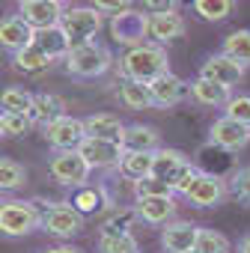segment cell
<instances>
[{
  "label": "cell",
  "mask_w": 250,
  "mask_h": 253,
  "mask_svg": "<svg viewBox=\"0 0 250 253\" xmlns=\"http://www.w3.org/2000/svg\"><path fill=\"white\" fill-rule=\"evenodd\" d=\"M119 72L125 75V81H137V84H152L158 75L170 72V57L164 51V45L158 42H143L128 48L119 57Z\"/></svg>",
  "instance_id": "1"
},
{
  "label": "cell",
  "mask_w": 250,
  "mask_h": 253,
  "mask_svg": "<svg viewBox=\"0 0 250 253\" xmlns=\"http://www.w3.org/2000/svg\"><path fill=\"white\" fill-rule=\"evenodd\" d=\"M179 197H185L191 206L197 209H214L226 200V179L214 176V173H203V170H194L179 188H176Z\"/></svg>",
  "instance_id": "2"
},
{
  "label": "cell",
  "mask_w": 250,
  "mask_h": 253,
  "mask_svg": "<svg viewBox=\"0 0 250 253\" xmlns=\"http://www.w3.org/2000/svg\"><path fill=\"white\" fill-rule=\"evenodd\" d=\"M42 226V211L30 200H0V232L9 238L30 235Z\"/></svg>",
  "instance_id": "3"
},
{
  "label": "cell",
  "mask_w": 250,
  "mask_h": 253,
  "mask_svg": "<svg viewBox=\"0 0 250 253\" xmlns=\"http://www.w3.org/2000/svg\"><path fill=\"white\" fill-rule=\"evenodd\" d=\"M110 66H113L110 51L92 39L83 45H72V51L66 54V72L75 78H101Z\"/></svg>",
  "instance_id": "4"
},
{
  "label": "cell",
  "mask_w": 250,
  "mask_h": 253,
  "mask_svg": "<svg viewBox=\"0 0 250 253\" xmlns=\"http://www.w3.org/2000/svg\"><path fill=\"white\" fill-rule=\"evenodd\" d=\"M48 173L54 182H60L66 188H81V185H86L92 167L86 164V158L78 149H57L48 164Z\"/></svg>",
  "instance_id": "5"
},
{
  "label": "cell",
  "mask_w": 250,
  "mask_h": 253,
  "mask_svg": "<svg viewBox=\"0 0 250 253\" xmlns=\"http://www.w3.org/2000/svg\"><path fill=\"white\" fill-rule=\"evenodd\" d=\"M101 24H104V18L95 6H69V9H63V18H60V27L72 39V45L89 42L101 30Z\"/></svg>",
  "instance_id": "6"
},
{
  "label": "cell",
  "mask_w": 250,
  "mask_h": 253,
  "mask_svg": "<svg viewBox=\"0 0 250 253\" xmlns=\"http://www.w3.org/2000/svg\"><path fill=\"white\" fill-rule=\"evenodd\" d=\"M110 36H113V42H119V45H125V48H134V45L149 42L146 15L137 12V9L113 12V15H110Z\"/></svg>",
  "instance_id": "7"
},
{
  "label": "cell",
  "mask_w": 250,
  "mask_h": 253,
  "mask_svg": "<svg viewBox=\"0 0 250 253\" xmlns=\"http://www.w3.org/2000/svg\"><path fill=\"white\" fill-rule=\"evenodd\" d=\"M194 170H197V167L191 164V158H188L185 152H179V149H164V146H158V149L152 152V176L167 179L173 188H179Z\"/></svg>",
  "instance_id": "8"
},
{
  "label": "cell",
  "mask_w": 250,
  "mask_h": 253,
  "mask_svg": "<svg viewBox=\"0 0 250 253\" xmlns=\"http://www.w3.org/2000/svg\"><path fill=\"white\" fill-rule=\"evenodd\" d=\"M42 229L57 238H72L83 232V214L72 203H51L48 211H42Z\"/></svg>",
  "instance_id": "9"
},
{
  "label": "cell",
  "mask_w": 250,
  "mask_h": 253,
  "mask_svg": "<svg viewBox=\"0 0 250 253\" xmlns=\"http://www.w3.org/2000/svg\"><path fill=\"white\" fill-rule=\"evenodd\" d=\"M208 140L226 152H241L247 143H250V125L220 113L214 122H211V128H208Z\"/></svg>",
  "instance_id": "10"
},
{
  "label": "cell",
  "mask_w": 250,
  "mask_h": 253,
  "mask_svg": "<svg viewBox=\"0 0 250 253\" xmlns=\"http://www.w3.org/2000/svg\"><path fill=\"white\" fill-rule=\"evenodd\" d=\"M83 137H86L83 119L69 116V113H63V116H57L45 125V140H48L51 149H78V143Z\"/></svg>",
  "instance_id": "11"
},
{
  "label": "cell",
  "mask_w": 250,
  "mask_h": 253,
  "mask_svg": "<svg viewBox=\"0 0 250 253\" xmlns=\"http://www.w3.org/2000/svg\"><path fill=\"white\" fill-rule=\"evenodd\" d=\"M244 69L247 66H241L238 60H232V57H226V54H211V57H206V63L200 66V78H208V81H214V84H220V86H238L241 81H244Z\"/></svg>",
  "instance_id": "12"
},
{
  "label": "cell",
  "mask_w": 250,
  "mask_h": 253,
  "mask_svg": "<svg viewBox=\"0 0 250 253\" xmlns=\"http://www.w3.org/2000/svg\"><path fill=\"white\" fill-rule=\"evenodd\" d=\"M78 152L86 158V164L95 170V167H116L119 158H122V143L119 140H104V137H83L78 143Z\"/></svg>",
  "instance_id": "13"
},
{
  "label": "cell",
  "mask_w": 250,
  "mask_h": 253,
  "mask_svg": "<svg viewBox=\"0 0 250 253\" xmlns=\"http://www.w3.org/2000/svg\"><path fill=\"white\" fill-rule=\"evenodd\" d=\"M63 9H66V6L57 3V0H18V15H21L33 30L60 24Z\"/></svg>",
  "instance_id": "14"
},
{
  "label": "cell",
  "mask_w": 250,
  "mask_h": 253,
  "mask_svg": "<svg viewBox=\"0 0 250 253\" xmlns=\"http://www.w3.org/2000/svg\"><path fill=\"white\" fill-rule=\"evenodd\" d=\"M149 86V95H152V104L155 107H173V104H179V101H185L188 98V89H191V84H185L179 75H173V72H164V75H158L152 84H146Z\"/></svg>",
  "instance_id": "15"
},
{
  "label": "cell",
  "mask_w": 250,
  "mask_h": 253,
  "mask_svg": "<svg viewBox=\"0 0 250 253\" xmlns=\"http://www.w3.org/2000/svg\"><path fill=\"white\" fill-rule=\"evenodd\" d=\"M185 30H188V24H185V18H182L179 12H155V15L146 12V33H149V42L164 45V42H173V39L185 36Z\"/></svg>",
  "instance_id": "16"
},
{
  "label": "cell",
  "mask_w": 250,
  "mask_h": 253,
  "mask_svg": "<svg viewBox=\"0 0 250 253\" xmlns=\"http://www.w3.org/2000/svg\"><path fill=\"white\" fill-rule=\"evenodd\" d=\"M134 214L146 226H164L176 214V197H140L134 206Z\"/></svg>",
  "instance_id": "17"
},
{
  "label": "cell",
  "mask_w": 250,
  "mask_h": 253,
  "mask_svg": "<svg viewBox=\"0 0 250 253\" xmlns=\"http://www.w3.org/2000/svg\"><path fill=\"white\" fill-rule=\"evenodd\" d=\"M33 45H36L51 63H54V60H66V54L72 51V39L66 36V30H63L60 24L33 30Z\"/></svg>",
  "instance_id": "18"
},
{
  "label": "cell",
  "mask_w": 250,
  "mask_h": 253,
  "mask_svg": "<svg viewBox=\"0 0 250 253\" xmlns=\"http://www.w3.org/2000/svg\"><path fill=\"white\" fill-rule=\"evenodd\" d=\"M197 223H188V220H167L164 229H161V247L167 253H182V250H191L197 244Z\"/></svg>",
  "instance_id": "19"
},
{
  "label": "cell",
  "mask_w": 250,
  "mask_h": 253,
  "mask_svg": "<svg viewBox=\"0 0 250 253\" xmlns=\"http://www.w3.org/2000/svg\"><path fill=\"white\" fill-rule=\"evenodd\" d=\"M119 143H122V149H128V152H155L161 146V134H158L155 125L134 122V125H125Z\"/></svg>",
  "instance_id": "20"
},
{
  "label": "cell",
  "mask_w": 250,
  "mask_h": 253,
  "mask_svg": "<svg viewBox=\"0 0 250 253\" xmlns=\"http://www.w3.org/2000/svg\"><path fill=\"white\" fill-rule=\"evenodd\" d=\"M33 42V27L21 18V15H9L0 21V48H6V51H21Z\"/></svg>",
  "instance_id": "21"
},
{
  "label": "cell",
  "mask_w": 250,
  "mask_h": 253,
  "mask_svg": "<svg viewBox=\"0 0 250 253\" xmlns=\"http://www.w3.org/2000/svg\"><path fill=\"white\" fill-rule=\"evenodd\" d=\"M188 95H191L197 104H203V107H223V104H226V98L232 95V89H229V86H220V84H214V81H208V78H200V75H197V81L191 84Z\"/></svg>",
  "instance_id": "22"
},
{
  "label": "cell",
  "mask_w": 250,
  "mask_h": 253,
  "mask_svg": "<svg viewBox=\"0 0 250 253\" xmlns=\"http://www.w3.org/2000/svg\"><path fill=\"white\" fill-rule=\"evenodd\" d=\"M83 131L89 137H104V140H119L125 131V122L116 113H92L83 116Z\"/></svg>",
  "instance_id": "23"
},
{
  "label": "cell",
  "mask_w": 250,
  "mask_h": 253,
  "mask_svg": "<svg viewBox=\"0 0 250 253\" xmlns=\"http://www.w3.org/2000/svg\"><path fill=\"white\" fill-rule=\"evenodd\" d=\"M66 113V101L54 92H33V104H30V122L33 125H48L51 119Z\"/></svg>",
  "instance_id": "24"
},
{
  "label": "cell",
  "mask_w": 250,
  "mask_h": 253,
  "mask_svg": "<svg viewBox=\"0 0 250 253\" xmlns=\"http://www.w3.org/2000/svg\"><path fill=\"white\" fill-rule=\"evenodd\" d=\"M116 170L125 179H131V182H137L143 176H152V152H128L125 149L119 164H116Z\"/></svg>",
  "instance_id": "25"
},
{
  "label": "cell",
  "mask_w": 250,
  "mask_h": 253,
  "mask_svg": "<svg viewBox=\"0 0 250 253\" xmlns=\"http://www.w3.org/2000/svg\"><path fill=\"white\" fill-rule=\"evenodd\" d=\"M116 98H119V104H125L128 110L155 107V104H152V95H149V86H146V84H137V81H125V84L116 89Z\"/></svg>",
  "instance_id": "26"
},
{
  "label": "cell",
  "mask_w": 250,
  "mask_h": 253,
  "mask_svg": "<svg viewBox=\"0 0 250 253\" xmlns=\"http://www.w3.org/2000/svg\"><path fill=\"white\" fill-rule=\"evenodd\" d=\"M12 63H15V69L18 72H24V75H39V72H45L48 66H51V60L30 42L27 48H21V51H15L12 54Z\"/></svg>",
  "instance_id": "27"
},
{
  "label": "cell",
  "mask_w": 250,
  "mask_h": 253,
  "mask_svg": "<svg viewBox=\"0 0 250 253\" xmlns=\"http://www.w3.org/2000/svg\"><path fill=\"white\" fill-rule=\"evenodd\" d=\"M98 253H140V244L131 232H101Z\"/></svg>",
  "instance_id": "28"
},
{
  "label": "cell",
  "mask_w": 250,
  "mask_h": 253,
  "mask_svg": "<svg viewBox=\"0 0 250 253\" xmlns=\"http://www.w3.org/2000/svg\"><path fill=\"white\" fill-rule=\"evenodd\" d=\"M191 6L203 21H223L232 15L235 0H191Z\"/></svg>",
  "instance_id": "29"
},
{
  "label": "cell",
  "mask_w": 250,
  "mask_h": 253,
  "mask_svg": "<svg viewBox=\"0 0 250 253\" xmlns=\"http://www.w3.org/2000/svg\"><path fill=\"white\" fill-rule=\"evenodd\" d=\"M30 104H33V92H27L21 86H6L3 92H0V110H6V113L30 116Z\"/></svg>",
  "instance_id": "30"
},
{
  "label": "cell",
  "mask_w": 250,
  "mask_h": 253,
  "mask_svg": "<svg viewBox=\"0 0 250 253\" xmlns=\"http://www.w3.org/2000/svg\"><path fill=\"white\" fill-rule=\"evenodd\" d=\"M226 57L238 60L241 66H250V30H235L223 39V51Z\"/></svg>",
  "instance_id": "31"
},
{
  "label": "cell",
  "mask_w": 250,
  "mask_h": 253,
  "mask_svg": "<svg viewBox=\"0 0 250 253\" xmlns=\"http://www.w3.org/2000/svg\"><path fill=\"white\" fill-rule=\"evenodd\" d=\"M194 247L200 253H229L232 250L229 238L223 232H217V229H208V226H200L197 229V244Z\"/></svg>",
  "instance_id": "32"
},
{
  "label": "cell",
  "mask_w": 250,
  "mask_h": 253,
  "mask_svg": "<svg viewBox=\"0 0 250 253\" xmlns=\"http://www.w3.org/2000/svg\"><path fill=\"white\" fill-rule=\"evenodd\" d=\"M24 182H27L24 164H18L12 158H0V194L3 191H18Z\"/></svg>",
  "instance_id": "33"
},
{
  "label": "cell",
  "mask_w": 250,
  "mask_h": 253,
  "mask_svg": "<svg viewBox=\"0 0 250 253\" xmlns=\"http://www.w3.org/2000/svg\"><path fill=\"white\" fill-rule=\"evenodd\" d=\"M226 197H232L241 206H250V167L232 170V176L226 179Z\"/></svg>",
  "instance_id": "34"
},
{
  "label": "cell",
  "mask_w": 250,
  "mask_h": 253,
  "mask_svg": "<svg viewBox=\"0 0 250 253\" xmlns=\"http://www.w3.org/2000/svg\"><path fill=\"white\" fill-rule=\"evenodd\" d=\"M134 197H176V188L167 182V179H158V176H143L134 182Z\"/></svg>",
  "instance_id": "35"
},
{
  "label": "cell",
  "mask_w": 250,
  "mask_h": 253,
  "mask_svg": "<svg viewBox=\"0 0 250 253\" xmlns=\"http://www.w3.org/2000/svg\"><path fill=\"white\" fill-rule=\"evenodd\" d=\"M30 116L24 113H6V110H0V131H3V137H21L30 131Z\"/></svg>",
  "instance_id": "36"
},
{
  "label": "cell",
  "mask_w": 250,
  "mask_h": 253,
  "mask_svg": "<svg viewBox=\"0 0 250 253\" xmlns=\"http://www.w3.org/2000/svg\"><path fill=\"white\" fill-rule=\"evenodd\" d=\"M72 206H75L81 214H92V211L101 209V191H95V188H89V185H81L78 194L72 197Z\"/></svg>",
  "instance_id": "37"
},
{
  "label": "cell",
  "mask_w": 250,
  "mask_h": 253,
  "mask_svg": "<svg viewBox=\"0 0 250 253\" xmlns=\"http://www.w3.org/2000/svg\"><path fill=\"white\" fill-rule=\"evenodd\" d=\"M223 113L250 125V92H238V95H229L226 104H223Z\"/></svg>",
  "instance_id": "38"
},
{
  "label": "cell",
  "mask_w": 250,
  "mask_h": 253,
  "mask_svg": "<svg viewBox=\"0 0 250 253\" xmlns=\"http://www.w3.org/2000/svg\"><path fill=\"white\" fill-rule=\"evenodd\" d=\"M143 3V12L155 15V12H179L182 0H140Z\"/></svg>",
  "instance_id": "39"
},
{
  "label": "cell",
  "mask_w": 250,
  "mask_h": 253,
  "mask_svg": "<svg viewBox=\"0 0 250 253\" xmlns=\"http://www.w3.org/2000/svg\"><path fill=\"white\" fill-rule=\"evenodd\" d=\"M89 3H92L101 15H104V12L113 15V12H122V9H131L134 0H89Z\"/></svg>",
  "instance_id": "40"
},
{
  "label": "cell",
  "mask_w": 250,
  "mask_h": 253,
  "mask_svg": "<svg viewBox=\"0 0 250 253\" xmlns=\"http://www.w3.org/2000/svg\"><path fill=\"white\" fill-rule=\"evenodd\" d=\"M42 253H83V250H78V247H72V244H60V247H48V250H42Z\"/></svg>",
  "instance_id": "41"
},
{
  "label": "cell",
  "mask_w": 250,
  "mask_h": 253,
  "mask_svg": "<svg viewBox=\"0 0 250 253\" xmlns=\"http://www.w3.org/2000/svg\"><path fill=\"white\" fill-rule=\"evenodd\" d=\"M238 253H250V232L238 238Z\"/></svg>",
  "instance_id": "42"
},
{
  "label": "cell",
  "mask_w": 250,
  "mask_h": 253,
  "mask_svg": "<svg viewBox=\"0 0 250 253\" xmlns=\"http://www.w3.org/2000/svg\"><path fill=\"white\" fill-rule=\"evenodd\" d=\"M182 253H200V250H197V247H191V250H182Z\"/></svg>",
  "instance_id": "43"
},
{
  "label": "cell",
  "mask_w": 250,
  "mask_h": 253,
  "mask_svg": "<svg viewBox=\"0 0 250 253\" xmlns=\"http://www.w3.org/2000/svg\"><path fill=\"white\" fill-rule=\"evenodd\" d=\"M57 3H63V6H66V3H69V0H57Z\"/></svg>",
  "instance_id": "44"
},
{
  "label": "cell",
  "mask_w": 250,
  "mask_h": 253,
  "mask_svg": "<svg viewBox=\"0 0 250 253\" xmlns=\"http://www.w3.org/2000/svg\"><path fill=\"white\" fill-rule=\"evenodd\" d=\"M0 137H3V131H0Z\"/></svg>",
  "instance_id": "45"
}]
</instances>
